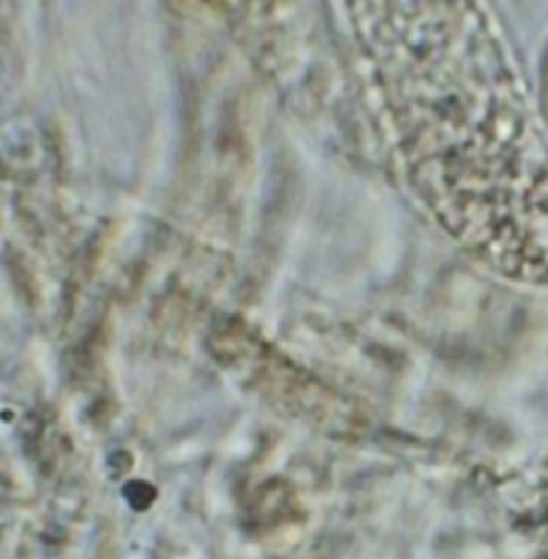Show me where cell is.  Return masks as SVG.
I'll list each match as a JSON object with an SVG mask.
<instances>
[{
    "label": "cell",
    "mask_w": 548,
    "mask_h": 559,
    "mask_svg": "<svg viewBox=\"0 0 548 559\" xmlns=\"http://www.w3.org/2000/svg\"><path fill=\"white\" fill-rule=\"evenodd\" d=\"M398 156L487 267L548 287V136L481 0H345Z\"/></svg>",
    "instance_id": "1"
}]
</instances>
